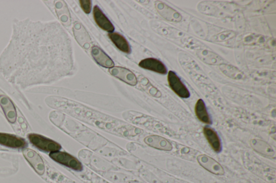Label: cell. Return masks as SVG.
Instances as JSON below:
<instances>
[{"mask_svg": "<svg viewBox=\"0 0 276 183\" xmlns=\"http://www.w3.org/2000/svg\"><path fill=\"white\" fill-rule=\"evenodd\" d=\"M93 15L96 23L100 28L109 33L113 32V25L97 6L94 8Z\"/></svg>", "mask_w": 276, "mask_h": 183, "instance_id": "9c48e42d", "label": "cell"}, {"mask_svg": "<svg viewBox=\"0 0 276 183\" xmlns=\"http://www.w3.org/2000/svg\"><path fill=\"white\" fill-rule=\"evenodd\" d=\"M110 39L112 41L113 43L117 48L121 50V51L130 54L131 52L130 46L128 41L124 36L120 34L119 33L112 32L109 33L108 35Z\"/></svg>", "mask_w": 276, "mask_h": 183, "instance_id": "9a60e30c", "label": "cell"}, {"mask_svg": "<svg viewBox=\"0 0 276 183\" xmlns=\"http://www.w3.org/2000/svg\"><path fill=\"white\" fill-rule=\"evenodd\" d=\"M168 82L174 92L179 97L183 98H187L190 97L189 90L177 75L173 71H171L169 73Z\"/></svg>", "mask_w": 276, "mask_h": 183, "instance_id": "5b68a950", "label": "cell"}, {"mask_svg": "<svg viewBox=\"0 0 276 183\" xmlns=\"http://www.w3.org/2000/svg\"><path fill=\"white\" fill-rule=\"evenodd\" d=\"M144 142L149 146L165 151H171L173 149L172 144L165 138L157 136H148Z\"/></svg>", "mask_w": 276, "mask_h": 183, "instance_id": "ba28073f", "label": "cell"}, {"mask_svg": "<svg viewBox=\"0 0 276 183\" xmlns=\"http://www.w3.org/2000/svg\"><path fill=\"white\" fill-rule=\"evenodd\" d=\"M198 55L201 59L208 64L220 65L223 61L220 56L207 50L199 52Z\"/></svg>", "mask_w": 276, "mask_h": 183, "instance_id": "ac0fdd59", "label": "cell"}, {"mask_svg": "<svg viewBox=\"0 0 276 183\" xmlns=\"http://www.w3.org/2000/svg\"><path fill=\"white\" fill-rule=\"evenodd\" d=\"M0 104L8 120L11 123H14L16 120L17 113L15 107L10 99L5 96H1Z\"/></svg>", "mask_w": 276, "mask_h": 183, "instance_id": "4fadbf2b", "label": "cell"}, {"mask_svg": "<svg viewBox=\"0 0 276 183\" xmlns=\"http://www.w3.org/2000/svg\"><path fill=\"white\" fill-rule=\"evenodd\" d=\"M23 154L33 170L39 175H43L45 172L46 167L44 162L40 155L29 148L23 150Z\"/></svg>", "mask_w": 276, "mask_h": 183, "instance_id": "3957f363", "label": "cell"}, {"mask_svg": "<svg viewBox=\"0 0 276 183\" xmlns=\"http://www.w3.org/2000/svg\"><path fill=\"white\" fill-rule=\"evenodd\" d=\"M28 138L30 143L38 149L47 152L59 151L61 146L54 140L37 134H30Z\"/></svg>", "mask_w": 276, "mask_h": 183, "instance_id": "6da1fadb", "label": "cell"}, {"mask_svg": "<svg viewBox=\"0 0 276 183\" xmlns=\"http://www.w3.org/2000/svg\"><path fill=\"white\" fill-rule=\"evenodd\" d=\"M197 159L201 166L215 175L223 176L224 174V170L222 166L213 158L206 155H200L198 157Z\"/></svg>", "mask_w": 276, "mask_h": 183, "instance_id": "277c9868", "label": "cell"}, {"mask_svg": "<svg viewBox=\"0 0 276 183\" xmlns=\"http://www.w3.org/2000/svg\"><path fill=\"white\" fill-rule=\"evenodd\" d=\"M91 54L96 63L104 68L111 69L114 64L111 58L101 48L94 46L91 49Z\"/></svg>", "mask_w": 276, "mask_h": 183, "instance_id": "8fae6325", "label": "cell"}, {"mask_svg": "<svg viewBox=\"0 0 276 183\" xmlns=\"http://www.w3.org/2000/svg\"><path fill=\"white\" fill-rule=\"evenodd\" d=\"M140 68L161 74H166L167 70L165 65L154 58H147L141 60L139 64Z\"/></svg>", "mask_w": 276, "mask_h": 183, "instance_id": "30bf717a", "label": "cell"}, {"mask_svg": "<svg viewBox=\"0 0 276 183\" xmlns=\"http://www.w3.org/2000/svg\"><path fill=\"white\" fill-rule=\"evenodd\" d=\"M156 8L158 12L167 20L178 22L182 20V17L179 13L163 3L159 4Z\"/></svg>", "mask_w": 276, "mask_h": 183, "instance_id": "5bb4252c", "label": "cell"}, {"mask_svg": "<svg viewBox=\"0 0 276 183\" xmlns=\"http://www.w3.org/2000/svg\"><path fill=\"white\" fill-rule=\"evenodd\" d=\"M0 145L12 148H23L27 146L24 139L4 133H0Z\"/></svg>", "mask_w": 276, "mask_h": 183, "instance_id": "52a82bcc", "label": "cell"}, {"mask_svg": "<svg viewBox=\"0 0 276 183\" xmlns=\"http://www.w3.org/2000/svg\"><path fill=\"white\" fill-rule=\"evenodd\" d=\"M109 72L112 76L128 85L135 86L137 84V79L135 74L127 69L121 67H113L109 70Z\"/></svg>", "mask_w": 276, "mask_h": 183, "instance_id": "8992f818", "label": "cell"}, {"mask_svg": "<svg viewBox=\"0 0 276 183\" xmlns=\"http://www.w3.org/2000/svg\"><path fill=\"white\" fill-rule=\"evenodd\" d=\"M204 135L215 152L219 153L221 151L222 146L221 140L217 133L213 129L205 127L204 129Z\"/></svg>", "mask_w": 276, "mask_h": 183, "instance_id": "2e32d148", "label": "cell"}, {"mask_svg": "<svg viewBox=\"0 0 276 183\" xmlns=\"http://www.w3.org/2000/svg\"><path fill=\"white\" fill-rule=\"evenodd\" d=\"M250 145L254 151L267 157H273L275 152L272 147L260 139H254L250 141Z\"/></svg>", "mask_w": 276, "mask_h": 183, "instance_id": "7c38bea8", "label": "cell"}, {"mask_svg": "<svg viewBox=\"0 0 276 183\" xmlns=\"http://www.w3.org/2000/svg\"><path fill=\"white\" fill-rule=\"evenodd\" d=\"M80 6L82 8V9L84 12L86 14H89L92 9V3L90 0H82L80 1Z\"/></svg>", "mask_w": 276, "mask_h": 183, "instance_id": "d6986e66", "label": "cell"}, {"mask_svg": "<svg viewBox=\"0 0 276 183\" xmlns=\"http://www.w3.org/2000/svg\"><path fill=\"white\" fill-rule=\"evenodd\" d=\"M49 156L55 162L74 170L80 171L83 170L82 163L76 157L68 153L57 151L50 153Z\"/></svg>", "mask_w": 276, "mask_h": 183, "instance_id": "7a4b0ae2", "label": "cell"}, {"mask_svg": "<svg viewBox=\"0 0 276 183\" xmlns=\"http://www.w3.org/2000/svg\"><path fill=\"white\" fill-rule=\"evenodd\" d=\"M195 111L198 118L201 121L207 124H212V120L203 99H200L198 100L195 105Z\"/></svg>", "mask_w": 276, "mask_h": 183, "instance_id": "e0dca14e", "label": "cell"}]
</instances>
